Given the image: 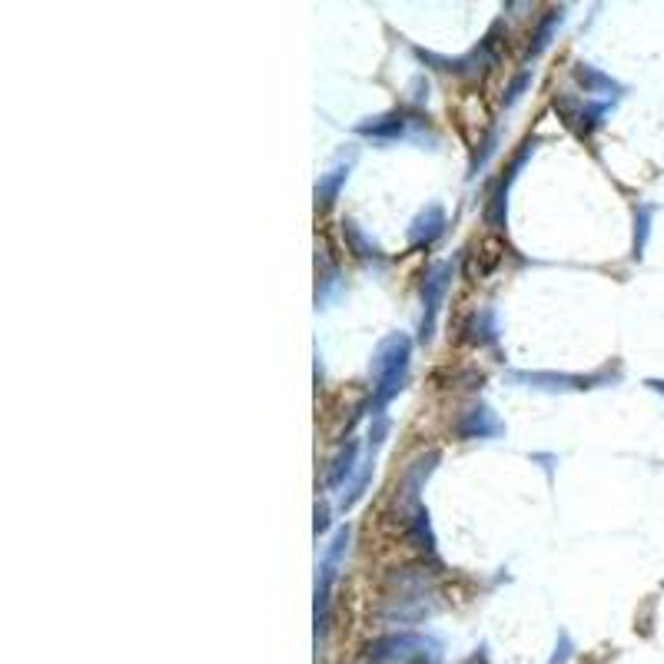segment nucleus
Masks as SVG:
<instances>
[{"label": "nucleus", "instance_id": "obj_17", "mask_svg": "<svg viewBox=\"0 0 664 664\" xmlns=\"http://www.w3.org/2000/svg\"><path fill=\"white\" fill-rule=\"evenodd\" d=\"M326 528H329V505L319 502V505H316V535H323Z\"/></svg>", "mask_w": 664, "mask_h": 664}, {"label": "nucleus", "instance_id": "obj_5", "mask_svg": "<svg viewBox=\"0 0 664 664\" xmlns=\"http://www.w3.org/2000/svg\"><path fill=\"white\" fill-rule=\"evenodd\" d=\"M532 147H535V140H525V143H522L518 157L512 160V170H508V173H505V180L495 186V193H492V200H489V210H485V220H489V226H495V230H502L505 220H508V190H512L515 176H518V170H522V166H525V160H528V153H532Z\"/></svg>", "mask_w": 664, "mask_h": 664}, {"label": "nucleus", "instance_id": "obj_7", "mask_svg": "<svg viewBox=\"0 0 664 664\" xmlns=\"http://www.w3.org/2000/svg\"><path fill=\"white\" fill-rule=\"evenodd\" d=\"M352 163H356V153H339L336 157V163L329 166V170L319 176V183H316V203L319 206H329V203H336V196H339V190H342V183L349 180V170H352Z\"/></svg>", "mask_w": 664, "mask_h": 664}, {"label": "nucleus", "instance_id": "obj_14", "mask_svg": "<svg viewBox=\"0 0 664 664\" xmlns=\"http://www.w3.org/2000/svg\"><path fill=\"white\" fill-rule=\"evenodd\" d=\"M515 382H532L535 389H572V376H555V372H515Z\"/></svg>", "mask_w": 664, "mask_h": 664}, {"label": "nucleus", "instance_id": "obj_4", "mask_svg": "<svg viewBox=\"0 0 664 664\" xmlns=\"http://www.w3.org/2000/svg\"><path fill=\"white\" fill-rule=\"evenodd\" d=\"M419 130H422V120H412L406 113H386V117H372L366 123H359L362 137H372V140H412Z\"/></svg>", "mask_w": 664, "mask_h": 664}, {"label": "nucleus", "instance_id": "obj_3", "mask_svg": "<svg viewBox=\"0 0 664 664\" xmlns=\"http://www.w3.org/2000/svg\"><path fill=\"white\" fill-rule=\"evenodd\" d=\"M449 283H452V263L429 266L425 283H422V342L432 339L435 323H439L442 299H445V293H449Z\"/></svg>", "mask_w": 664, "mask_h": 664}, {"label": "nucleus", "instance_id": "obj_11", "mask_svg": "<svg viewBox=\"0 0 664 664\" xmlns=\"http://www.w3.org/2000/svg\"><path fill=\"white\" fill-rule=\"evenodd\" d=\"M372 472H376V452H369V459L359 465V472L352 475V482L346 485V492H342L339 505L342 508H352L362 498V492H366V485L372 482Z\"/></svg>", "mask_w": 664, "mask_h": 664}, {"label": "nucleus", "instance_id": "obj_13", "mask_svg": "<svg viewBox=\"0 0 664 664\" xmlns=\"http://www.w3.org/2000/svg\"><path fill=\"white\" fill-rule=\"evenodd\" d=\"M562 20H565V10H548V17L538 24V34L532 37V47H528V57H538L542 50L552 44V34L558 27H562Z\"/></svg>", "mask_w": 664, "mask_h": 664}, {"label": "nucleus", "instance_id": "obj_15", "mask_svg": "<svg viewBox=\"0 0 664 664\" xmlns=\"http://www.w3.org/2000/svg\"><path fill=\"white\" fill-rule=\"evenodd\" d=\"M342 233H346L349 246L356 249L359 256H379V246H376V243H369V240H366V233H362L359 226L352 223V220H346V223H342Z\"/></svg>", "mask_w": 664, "mask_h": 664}, {"label": "nucleus", "instance_id": "obj_1", "mask_svg": "<svg viewBox=\"0 0 664 664\" xmlns=\"http://www.w3.org/2000/svg\"><path fill=\"white\" fill-rule=\"evenodd\" d=\"M409 352H412V339L406 332H392L379 342V349L372 352L369 372H372V415H382V409L389 406L392 399L402 392V382H406L409 372Z\"/></svg>", "mask_w": 664, "mask_h": 664}, {"label": "nucleus", "instance_id": "obj_8", "mask_svg": "<svg viewBox=\"0 0 664 664\" xmlns=\"http://www.w3.org/2000/svg\"><path fill=\"white\" fill-rule=\"evenodd\" d=\"M442 233H445V213H442L439 203H432V206H425V210L412 220L409 243L412 246H432Z\"/></svg>", "mask_w": 664, "mask_h": 664}, {"label": "nucleus", "instance_id": "obj_2", "mask_svg": "<svg viewBox=\"0 0 664 664\" xmlns=\"http://www.w3.org/2000/svg\"><path fill=\"white\" fill-rule=\"evenodd\" d=\"M439 655V641L425 635H389L369 645L372 664H435Z\"/></svg>", "mask_w": 664, "mask_h": 664}, {"label": "nucleus", "instance_id": "obj_6", "mask_svg": "<svg viewBox=\"0 0 664 664\" xmlns=\"http://www.w3.org/2000/svg\"><path fill=\"white\" fill-rule=\"evenodd\" d=\"M505 425L498 422V415L489 409V406H472L462 412L459 425H455V432L462 435V439H495V435H502Z\"/></svg>", "mask_w": 664, "mask_h": 664}, {"label": "nucleus", "instance_id": "obj_16", "mask_svg": "<svg viewBox=\"0 0 664 664\" xmlns=\"http://www.w3.org/2000/svg\"><path fill=\"white\" fill-rule=\"evenodd\" d=\"M528 83H532V67H525L522 74H518V77H515L512 83H508V90H505V100H502V107H505V110H512L515 103L525 97V87H528Z\"/></svg>", "mask_w": 664, "mask_h": 664}, {"label": "nucleus", "instance_id": "obj_12", "mask_svg": "<svg viewBox=\"0 0 664 664\" xmlns=\"http://www.w3.org/2000/svg\"><path fill=\"white\" fill-rule=\"evenodd\" d=\"M465 332H469V339L479 342V346H492V342L498 339V316H495V309H482V313H475Z\"/></svg>", "mask_w": 664, "mask_h": 664}, {"label": "nucleus", "instance_id": "obj_10", "mask_svg": "<svg viewBox=\"0 0 664 664\" xmlns=\"http://www.w3.org/2000/svg\"><path fill=\"white\" fill-rule=\"evenodd\" d=\"M356 455H359V442H356V439H349V442L336 452V459H332L329 472H326V485H329V489H346V479L352 475V469H356Z\"/></svg>", "mask_w": 664, "mask_h": 664}, {"label": "nucleus", "instance_id": "obj_9", "mask_svg": "<svg viewBox=\"0 0 664 664\" xmlns=\"http://www.w3.org/2000/svg\"><path fill=\"white\" fill-rule=\"evenodd\" d=\"M406 532H409L415 548L435 555V535H432V522H429V508H425L422 502L412 505V515L406 518Z\"/></svg>", "mask_w": 664, "mask_h": 664}]
</instances>
